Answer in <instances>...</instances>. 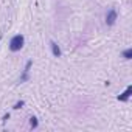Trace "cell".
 Wrapping results in <instances>:
<instances>
[{"mask_svg": "<svg viewBox=\"0 0 132 132\" xmlns=\"http://www.w3.org/2000/svg\"><path fill=\"white\" fill-rule=\"evenodd\" d=\"M23 44H25V37L22 36V34H16V36H13L11 37V40H10V50L11 51H20L22 50V47H23Z\"/></svg>", "mask_w": 132, "mask_h": 132, "instance_id": "cell-1", "label": "cell"}, {"mask_svg": "<svg viewBox=\"0 0 132 132\" xmlns=\"http://www.w3.org/2000/svg\"><path fill=\"white\" fill-rule=\"evenodd\" d=\"M117 17H118V14H117V10H109L107 11V14H106V25H109V27H112L115 22H117Z\"/></svg>", "mask_w": 132, "mask_h": 132, "instance_id": "cell-2", "label": "cell"}, {"mask_svg": "<svg viewBox=\"0 0 132 132\" xmlns=\"http://www.w3.org/2000/svg\"><path fill=\"white\" fill-rule=\"evenodd\" d=\"M50 48H51V53H53V56H54V57H61V56H62V51H61L59 45H57L54 40H51V42H50Z\"/></svg>", "mask_w": 132, "mask_h": 132, "instance_id": "cell-3", "label": "cell"}, {"mask_svg": "<svg viewBox=\"0 0 132 132\" xmlns=\"http://www.w3.org/2000/svg\"><path fill=\"white\" fill-rule=\"evenodd\" d=\"M130 93H132V86H127V87H126V90H124L121 95H118L117 98H118V101H127V100H129V96H130Z\"/></svg>", "mask_w": 132, "mask_h": 132, "instance_id": "cell-4", "label": "cell"}, {"mask_svg": "<svg viewBox=\"0 0 132 132\" xmlns=\"http://www.w3.org/2000/svg\"><path fill=\"white\" fill-rule=\"evenodd\" d=\"M28 79H30V75H28V72H25V70H23V73L20 75V78H19V81H17V82H19V84H22V82H27Z\"/></svg>", "mask_w": 132, "mask_h": 132, "instance_id": "cell-5", "label": "cell"}, {"mask_svg": "<svg viewBox=\"0 0 132 132\" xmlns=\"http://www.w3.org/2000/svg\"><path fill=\"white\" fill-rule=\"evenodd\" d=\"M30 126H31L33 129H36V127L39 126V121H37L36 117H31V118H30Z\"/></svg>", "mask_w": 132, "mask_h": 132, "instance_id": "cell-6", "label": "cell"}, {"mask_svg": "<svg viewBox=\"0 0 132 132\" xmlns=\"http://www.w3.org/2000/svg\"><path fill=\"white\" fill-rule=\"evenodd\" d=\"M123 57H124V59H132V50H130V48L124 50V51H123Z\"/></svg>", "mask_w": 132, "mask_h": 132, "instance_id": "cell-7", "label": "cell"}, {"mask_svg": "<svg viewBox=\"0 0 132 132\" xmlns=\"http://www.w3.org/2000/svg\"><path fill=\"white\" fill-rule=\"evenodd\" d=\"M23 106H25V101H22V100H20V101H17V103L13 106V109H16V110H17V109H22Z\"/></svg>", "mask_w": 132, "mask_h": 132, "instance_id": "cell-8", "label": "cell"}, {"mask_svg": "<svg viewBox=\"0 0 132 132\" xmlns=\"http://www.w3.org/2000/svg\"><path fill=\"white\" fill-rule=\"evenodd\" d=\"M8 120H10V113H5V115H3V118H2V123H6Z\"/></svg>", "mask_w": 132, "mask_h": 132, "instance_id": "cell-9", "label": "cell"}]
</instances>
